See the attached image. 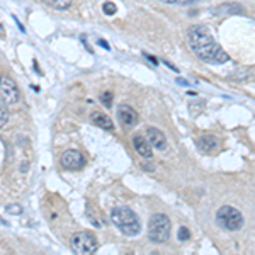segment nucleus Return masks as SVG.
<instances>
[{"mask_svg":"<svg viewBox=\"0 0 255 255\" xmlns=\"http://www.w3.org/2000/svg\"><path fill=\"white\" fill-rule=\"evenodd\" d=\"M189 44L197 55V58L206 61V63L218 65L226 63L230 60V55L216 43L211 32L204 26H194L189 29Z\"/></svg>","mask_w":255,"mask_h":255,"instance_id":"obj_1","label":"nucleus"},{"mask_svg":"<svg viewBox=\"0 0 255 255\" xmlns=\"http://www.w3.org/2000/svg\"><path fill=\"white\" fill-rule=\"evenodd\" d=\"M111 221L126 237H136L141 232V221L129 208H114L111 211Z\"/></svg>","mask_w":255,"mask_h":255,"instance_id":"obj_2","label":"nucleus"},{"mask_svg":"<svg viewBox=\"0 0 255 255\" xmlns=\"http://www.w3.org/2000/svg\"><path fill=\"white\" fill-rule=\"evenodd\" d=\"M148 238L153 244H165L170 238V220L168 216L157 213L150 218V223H148Z\"/></svg>","mask_w":255,"mask_h":255,"instance_id":"obj_3","label":"nucleus"},{"mask_svg":"<svg viewBox=\"0 0 255 255\" xmlns=\"http://www.w3.org/2000/svg\"><path fill=\"white\" fill-rule=\"evenodd\" d=\"M216 223L226 232H238L244 226V215L233 206H221L216 213Z\"/></svg>","mask_w":255,"mask_h":255,"instance_id":"obj_4","label":"nucleus"},{"mask_svg":"<svg viewBox=\"0 0 255 255\" xmlns=\"http://www.w3.org/2000/svg\"><path fill=\"white\" fill-rule=\"evenodd\" d=\"M70 245H72V250L79 255H90L96 254L99 249L97 238L94 233L90 232H77L72 235V240H70Z\"/></svg>","mask_w":255,"mask_h":255,"instance_id":"obj_5","label":"nucleus"},{"mask_svg":"<svg viewBox=\"0 0 255 255\" xmlns=\"http://www.w3.org/2000/svg\"><path fill=\"white\" fill-rule=\"evenodd\" d=\"M20 99V92L19 87L10 77L0 75V102L3 106H15Z\"/></svg>","mask_w":255,"mask_h":255,"instance_id":"obj_6","label":"nucleus"},{"mask_svg":"<svg viewBox=\"0 0 255 255\" xmlns=\"http://www.w3.org/2000/svg\"><path fill=\"white\" fill-rule=\"evenodd\" d=\"M61 165L68 170H80L85 165V158L79 150H68L61 155Z\"/></svg>","mask_w":255,"mask_h":255,"instance_id":"obj_7","label":"nucleus"},{"mask_svg":"<svg viewBox=\"0 0 255 255\" xmlns=\"http://www.w3.org/2000/svg\"><path fill=\"white\" fill-rule=\"evenodd\" d=\"M118 119L123 128H133L138 123V113L131 106L119 104L118 106Z\"/></svg>","mask_w":255,"mask_h":255,"instance_id":"obj_8","label":"nucleus"},{"mask_svg":"<svg viewBox=\"0 0 255 255\" xmlns=\"http://www.w3.org/2000/svg\"><path fill=\"white\" fill-rule=\"evenodd\" d=\"M146 138H148V143L151 145V148H155V150H165L167 148V138L158 128H148Z\"/></svg>","mask_w":255,"mask_h":255,"instance_id":"obj_9","label":"nucleus"},{"mask_svg":"<svg viewBox=\"0 0 255 255\" xmlns=\"http://www.w3.org/2000/svg\"><path fill=\"white\" fill-rule=\"evenodd\" d=\"M133 145H134V150L139 153V157L148 158V160L153 157V148H151V145L148 143L146 138L136 134V136H133Z\"/></svg>","mask_w":255,"mask_h":255,"instance_id":"obj_10","label":"nucleus"},{"mask_svg":"<svg viewBox=\"0 0 255 255\" xmlns=\"http://www.w3.org/2000/svg\"><path fill=\"white\" fill-rule=\"evenodd\" d=\"M197 146H199V150L203 151V153H213V151L220 146V139L216 136H213V134H204V136H201L197 139Z\"/></svg>","mask_w":255,"mask_h":255,"instance_id":"obj_11","label":"nucleus"},{"mask_svg":"<svg viewBox=\"0 0 255 255\" xmlns=\"http://www.w3.org/2000/svg\"><path fill=\"white\" fill-rule=\"evenodd\" d=\"M92 123L99 128H102V129L106 131H114V123L113 119H111L108 114H102V113H92Z\"/></svg>","mask_w":255,"mask_h":255,"instance_id":"obj_12","label":"nucleus"},{"mask_svg":"<svg viewBox=\"0 0 255 255\" xmlns=\"http://www.w3.org/2000/svg\"><path fill=\"white\" fill-rule=\"evenodd\" d=\"M242 5L238 3H225V5H220L215 9V14H242Z\"/></svg>","mask_w":255,"mask_h":255,"instance_id":"obj_13","label":"nucleus"},{"mask_svg":"<svg viewBox=\"0 0 255 255\" xmlns=\"http://www.w3.org/2000/svg\"><path fill=\"white\" fill-rule=\"evenodd\" d=\"M43 2L55 10H67L72 5L73 0H43Z\"/></svg>","mask_w":255,"mask_h":255,"instance_id":"obj_14","label":"nucleus"},{"mask_svg":"<svg viewBox=\"0 0 255 255\" xmlns=\"http://www.w3.org/2000/svg\"><path fill=\"white\" fill-rule=\"evenodd\" d=\"M9 118H10V114H9L7 106H3L2 102H0V128H3L9 123Z\"/></svg>","mask_w":255,"mask_h":255,"instance_id":"obj_15","label":"nucleus"},{"mask_svg":"<svg viewBox=\"0 0 255 255\" xmlns=\"http://www.w3.org/2000/svg\"><path fill=\"white\" fill-rule=\"evenodd\" d=\"M5 211L9 213V215L19 216V215H22V206H20V204H9V206L5 208Z\"/></svg>","mask_w":255,"mask_h":255,"instance_id":"obj_16","label":"nucleus"},{"mask_svg":"<svg viewBox=\"0 0 255 255\" xmlns=\"http://www.w3.org/2000/svg\"><path fill=\"white\" fill-rule=\"evenodd\" d=\"M101 101L106 108H111V106H113V92H111V90H106V92L101 96Z\"/></svg>","mask_w":255,"mask_h":255,"instance_id":"obj_17","label":"nucleus"},{"mask_svg":"<svg viewBox=\"0 0 255 255\" xmlns=\"http://www.w3.org/2000/svg\"><path fill=\"white\" fill-rule=\"evenodd\" d=\"M102 9H104V14H106V15L116 14V5H114L113 2H106L104 5H102Z\"/></svg>","mask_w":255,"mask_h":255,"instance_id":"obj_18","label":"nucleus"},{"mask_svg":"<svg viewBox=\"0 0 255 255\" xmlns=\"http://www.w3.org/2000/svg\"><path fill=\"white\" fill-rule=\"evenodd\" d=\"M189 238H191V233H189L187 226H180V230H179V240L180 242H187Z\"/></svg>","mask_w":255,"mask_h":255,"instance_id":"obj_19","label":"nucleus"},{"mask_svg":"<svg viewBox=\"0 0 255 255\" xmlns=\"http://www.w3.org/2000/svg\"><path fill=\"white\" fill-rule=\"evenodd\" d=\"M194 2H197V0H177V3H180V5H191Z\"/></svg>","mask_w":255,"mask_h":255,"instance_id":"obj_20","label":"nucleus"},{"mask_svg":"<svg viewBox=\"0 0 255 255\" xmlns=\"http://www.w3.org/2000/svg\"><path fill=\"white\" fill-rule=\"evenodd\" d=\"M160 2H163V3H177V0H160Z\"/></svg>","mask_w":255,"mask_h":255,"instance_id":"obj_21","label":"nucleus"},{"mask_svg":"<svg viewBox=\"0 0 255 255\" xmlns=\"http://www.w3.org/2000/svg\"><path fill=\"white\" fill-rule=\"evenodd\" d=\"M0 38H5V31L2 29V26H0Z\"/></svg>","mask_w":255,"mask_h":255,"instance_id":"obj_22","label":"nucleus"}]
</instances>
